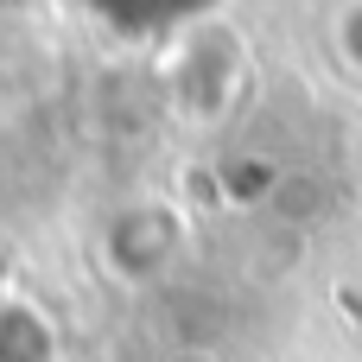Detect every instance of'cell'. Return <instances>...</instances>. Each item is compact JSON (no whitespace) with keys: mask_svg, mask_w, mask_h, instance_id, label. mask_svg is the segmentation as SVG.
I'll list each match as a JSON object with an SVG mask.
<instances>
[{"mask_svg":"<svg viewBox=\"0 0 362 362\" xmlns=\"http://www.w3.org/2000/svg\"><path fill=\"white\" fill-rule=\"evenodd\" d=\"M331 51H337V64H344L350 76H362V0L331 19Z\"/></svg>","mask_w":362,"mask_h":362,"instance_id":"1","label":"cell"}]
</instances>
